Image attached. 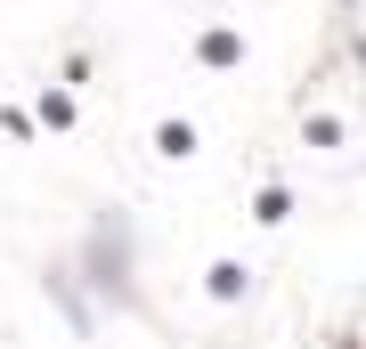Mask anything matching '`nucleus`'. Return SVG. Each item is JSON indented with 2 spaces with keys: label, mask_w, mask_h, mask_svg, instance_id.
Here are the masks:
<instances>
[{
  "label": "nucleus",
  "mask_w": 366,
  "mask_h": 349,
  "mask_svg": "<svg viewBox=\"0 0 366 349\" xmlns=\"http://www.w3.org/2000/svg\"><path fill=\"white\" fill-rule=\"evenodd\" d=\"M196 57L212 65V74H228V65H244V33H228V25H220V33H204V41H196Z\"/></svg>",
  "instance_id": "nucleus-1"
},
{
  "label": "nucleus",
  "mask_w": 366,
  "mask_h": 349,
  "mask_svg": "<svg viewBox=\"0 0 366 349\" xmlns=\"http://www.w3.org/2000/svg\"><path fill=\"white\" fill-rule=\"evenodd\" d=\"M212 293H220V300L252 293V268H244V260H220V268H212Z\"/></svg>",
  "instance_id": "nucleus-2"
},
{
  "label": "nucleus",
  "mask_w": 366,
  "mask_h": 349,
  "mask_svg": "<svg viewBox=\"0 0 366 349\" xmlns=\"http://www.w3.org/2000/svg\"><path fill=\"white\" fill-rule=\"evenodd\" d=\"M155 146H163V155H196V130H187V122H163Z\"/></svg>",
  "instance_id": "nucleus-3"
},
{
  "label": "nucleus",
  "mask_w": 366,
  "mask_h": 349,
  "mask_svg": "<svg viewBox=\"0 0 366 349\" xmlns=\"http://www.w3.org/2000/svg\"><path fill=\"white\" fill-rule=\"evenodd\" d=\"M41 122L66 130V122H74V98H66V90H41Z\"/></svg>",
  "instance_id": "nucleus-4"
}]
</instances>
